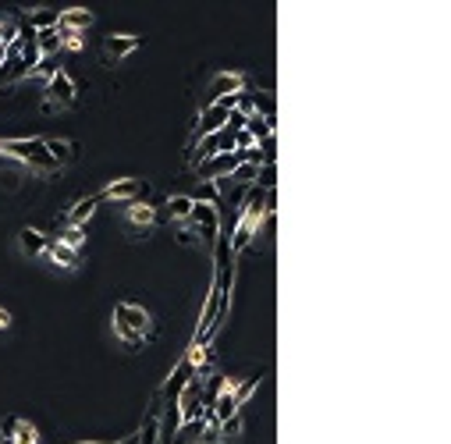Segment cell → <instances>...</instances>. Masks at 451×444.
<instances>
[{"label":"cell","instance_id":"obj_1","mask_svg":"<svg viewBox=\"0 0 451 444\" xmlns=\"http://www.w3.org/2000/svg\"><path fill=\"white\" fill-rule=\"evenodd\" d=\"M189 221L199 228L196 234H199V239H203L206 246H214V242H217V234H221V228H224V217H221L217 206H203V203H196V206H192Z\"/></svg>","mask_w":451,"mask_h":444},{"label":"cell","instance_id":"obj_2","mask_svg":"<svg viewBox=\"0 0 451 444\" xmlns=\"http://www.w3.org/2000/svg\"><path fill=\"white\" fill-rule=\"evenodd\" d=\"M142 192H149L142 178H117V182H110V185L100 192V199H121V203L128 206V203H139Z\"/></svg>","mask_w":451,"mask_h":444},{"label":"cell","instance_id":"obj_3","mask_svg":"<svg viewBox=\"0 0 451 444\" xmlns=\"http://www.w3.org/2000/svg\"><path fill=\"white\" fill-rule=\"evenodd\" d=\"M75 82L65 75V71H57L53 78H46V103H53V107H71L75 103Z\"/></svg>","mask_w":451,"mask_h":444},{"label":"cell","instance_id":"obj_4","mask_svg":"<svg viewBox=\"0 0 451 444\" xmlns=\"http://www.w3.org/2000/svg\"><path fill=\"white\" fill-rule=\"evenodd\" d=\"M246 89V78L238 75V71H221V75H214V82H210V93H206V103H214V100H221V96H235V93H242ZM203 103V107H206Z\"/></svg>","mask_w":451,"mask_h":444},{"label":"cell","instance_id":"obj_5","mask_svg":"<svg viewBox=\"0 0 451 444\" xmlns=\"http://www.w3.org/2000/svg\"><path fill=\"white\" fill-rule=\"evenodd\" d=\"M228 114H231V110H224L221 103H206L203 114H199V125H196V139H206V135L221 132V128L228 125Z\"/></svg>","mask_w":451,"mask_h":444},{"label":"cell","instance_id":"obj_6","mask_svg":"<svg viewBox=\"0 0 451 444\" xmlns=\"http://www.w3.org/2000/svg\"><path fill=\"white\" fill-rule=\"evenodd\" d=\"M114 320H121L125 327H132L135 334L146 338V327H149V313L142 306H132V302H117L114 306Z\"/></svg>","mask_w":451,"mask_h":444},{"label":"cell","instance_id":"obj_7","mask_svg":"<svg viewBox=\"0 0 451 444\" xmlns=\"http://www.w3.org/2000/svg\"><path fill=\"white\" fill-rule=\"evenodd\" d=\"M89 25H93V11H89V8H65V11H57V28L85 33Z\"/></svg>","mask_w":451,"mask_h":444},{"label":"cell","instance_id":"obj_8","mask_svg":"<svg viewBox=\"0 0 451 444\" xmlns=\"http://www.w3.org/2000/svg\"><path fill=\"white\" fill-rule=\"evenodd\" d=\"M103 199L100 196H82L71 210H68V228H85L89 224V217L96 214V206H100Z\"/></svg>","mask_w":451,"mask_h":444},{"label":"cell","instance_id":"obj_9","mask_svg":"<svg viewBox=\"0 0 451 444\" xmlns=\"http://www.w3.org/2000/svg\"><path fill=\"white\" fill-rule=\"evenodd\" d=\"M43 146H46V153H50V160L57 167H65V164H71L78 157V146L68 142V139H43Z\"/></svg>","mask_w":451,"mask_h":444},{"label":"cell","instance_id":"obj_10","mask_svg":"<svg viewBox=\"0 0 451 444\" xmlns=\"http://www.w3.org/2000/svg\"><path fill=\"white\" fill-rule=\"evenodd\" d=\"M18 246H22V253H28V256H40V253H46L50 239H46L43 231H36V228H22V231H18Z\"/></svg>","mask_w":451,"mask_h":444},{"label":"cell","instance_id":"obj_11","mask_svg":"<svg viewBox=\"0 0 451 444\" xmlns=\"http://www.w3.org/2000/svg\"><path fill=\"white\" fill-rule=\"evenodd\" d=\"M221 196H224V182H199L189 199L203 203V206H217V210H221Z\"/></svg>","mask_w":451,"mask_h":444},{"label":"cell","instance_id":"obj_12","mask_svg":"<svg viewBox=\"0 0 451 444\" xmlns=\"http://www.w3.org/2000/svg\"><path fill=\"white\" fill-rule=\"evenodd\" d=\"M36 46H40V57H57L61 53V33H57V25L36 28Z\"/></svg>","mask_w":451,"mask_h":444},{"label":"cell","instance_id":"obj_13","mask_svg":"<svg viewBox=\"0 0 451 444\" xmlns=\"http://www.w3.org/2000/svg\"><path fill=\"white\" fill-rule=\"evenodd\" d=\"M135 444H160V409H153V412L142 420V430H139Z\"/></svg>","mask_w":451,"mask_h":444},{"label":"cell","instance_id":"obj_14","mask_svg":"<svg viewBox=\"0 0 451 444\" xmlns=\"http://www.w3.org/2000/svg\"><path fill=\"white\" fill-rule=\"evenodd\" d=\"M246 132L253 135V142H263V139H270V135H274V117H270V121H266L263 114H249Z\"/></svg>","mask_w":451,"mask_h":444},{"label":"cell","instance_id":"obj_15","mask_svg":"<svg viewBox=\"0 0 451 444\" xmlns=\"http://www.w3.org/2000/svg\"><path fill=\"white\" fill-rule=\"evenodd\" d=\"M46 253H50V259H53L57 266H68V271H71V266H78V253H75V249H68V246H61L57 239H50Z\"/></svg>","mask_w":451,"mask_h":444},{"label":"cell","instance_id":"obj_16","mask_svg":"<svg viewBox=\"0 0 451 444\" xmlns=\"http://www.w3.org/2000/svg\"><path fill=\"white\" fill-rule=\"evenodd\" d=\"M103 46L110 57H128L132 50H139V36H107Z\"/></svg>","mask_w":451,"mask_h":444},{"label":"cell","instance_id":"obj_17","mask_svg":"<svg viewBox=\"0 0 451 444\" xmlns=\"http://www.w3.org/2000/svg\"><path fill=\"white\" fill-rule=\"evenodd\" d=\"M8 444H40V430H36L33 423H25V420H18L15 434L8 437Z\"/></svg>","mask_w":451,"mask_h":444},{"label":"cell","instance_id":"obj_18","mask_svg":"<svg viewBox=\"0 0 451 444\" xmlns=\"http://www.w3.org/2000/svg\"><path fill=\"white\" fill-rule=\"evenodd\" d=\"M192 206H196V203H192L189 196H171V199H167V214H171L174 221H189Z\"/></svg>","mask_w":451,"mask_h":444},{"label":"cell","instance_id":"obj_19","mask_svg":"<svg viewBox=\"0 0 451 444\" xmlns=\"http://www.w3.org/2000/svg\"><path fill=\"white\" fill-rule=\"evenodd\" d=\"M128 217H132V224L149 228L157 214H153V206H149V203H128Z\"/></svg>","mask_w":451,"mask_h":444},{"label":"cell","instance_id":"obj_20","mask_svg":"<svg viewBox=\"0 0 451 444\" xmlns=\"http://www.w3.org/2000/svg\"><path fill=\"white\" fill-rule=\"evenodd\" d=\"M203 420H192V423H182L178 427V437H174V444H192V441H199L203 437Z\"/></svg>","mask_w":451,"mask_h":444},{"label":"cell","instance_id":"obj_21","mask_svg":"<svg viewBox=\"0 0 451 444\" xmlns=\"http://www.w3.org/2000/svg\"><path fill=\"white\" fill-rule=\"evenodd\" d=\"M57 242H61V246H68V249H82L85 246V228H65L61 234H57Z\"/></svg>","mask_w":451,"mask_h":444},{"label":"cell","instance_id":"obj_22","mask_svg":"<svg viewBox=\"0 0 451 444\" xmlns=\"http://www.w3.org/2000/svg\"><path fill=\"white\" fill-rule=\"evenodd\" d=\"M256 185L266 189V192H274V189H278V167H274V164H263L259 174H256Z\"/></svg>","mask_w":451,"mask_h":444},{"label":"cell","instance_id":"obj_23","mask_svg":"<svg viewBox=\"0 0 451 444\" xmlns=\"http://www.w3.org/2000/svg\"><path fill=\"white\" fill-rule=\"evenodd\" d=\"M28 25H33V28H50V25H57V11L53 8H40V11L28 15Z\"/></svg>","mask_w":451,"mask_h":444},{"label":"cell","instance_id":"obj_24","mask_svg":"<svg viewBox=\"0 0 451 444\" xmlns=\"http://www.w3.org/2000/svg\"><path fill=\"white\" fill-rule=\"evenodd\" d=\"M57 71H61V53H57V57H40V65H36V71H33V75L53 78Z\"/></svg>","mask_w":451,"mask_h":444},{"label":"cell","instance_id":"obj_25","mask_svg":"<svg viewBox=\"0 0 451 444\" xmlns=\"http://www.w3.org/2000/svg\"><path fill=\"white\" fill-rule=\"evenodd\" d=\"M114 331H117V338H121V341H128L132 348H139V345H142V334H135L132 327H125L121 320H114Z\"/></svg>","mask_w":451,"mask_h":444},{"label":"cell","instance_id":"obj_26","mask_svg":"<svg viewBox=\"0 0 451 444\" xmlns=\"http://www.w3.org/2000/svg\"><path fill=\"white\" fill-rule=\"evenodd\" d=\"M238 430H242V412H235L231 420H224V423H221V437H224V441L238 437Z\"/></svg>","mask_w":451,"mask_h":444},{"label":"cell","instance_id":"obj_27","mask_svg":"<svg viewBox=\"0 0 451 444\" xmlns=\"http://www.w3.org/2000/svg\"><path fill=\"white\" fill-rule=\"evenodd\" d=\"M57 33H61L65 50H82V33H71V28H57Z\"/></svg>","mask_w":451,"mask_h":444},{"label":"cell","instance_id":"obj_28","mask_svg":"<svg viewBox=\"0 0 451 444\" xmlns=\"http://www.w3.org/2000/svg\"><path fill=\"white\" fill-rule=\"evenodd\" d=\"M178 242H182V246H196V231H182V234H178Z\"/></svg>","mask_w":451,"mask_h":444},{"label":"cell","instance_id":"obj_29","mask_svg":"<svg viewBox=\"0 0 451 444\" xmlns=\"http://www.w3.org/2000/svg\"><path fill=\"white\" fill-rule=\"evenodd\" d=\"M15 427H18V416H8V420H4V437H11Z\"/></svg>","mask_w":451,"mask_h":444},{"label":"cell","instance_id":"obj_30","mask_svg":"<svg viewBox=\"0 0 451 444\" xmlns=\"http://www.w3.org/2000/svg\"><path fill=\"white\" fill-rule=\"evenodd\" d=\"M8 327H11V313L0 309V331H8Z\"/></svg>","mask_w":451,"mask_h":444}]
</instances>
